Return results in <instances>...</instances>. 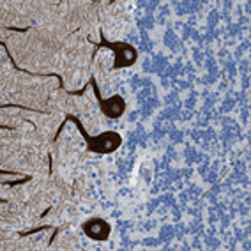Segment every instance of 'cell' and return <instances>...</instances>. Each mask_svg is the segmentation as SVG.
I'll return each instance as SVG.
<instances>
[{
  "label": "cell",
  "mask_w": 251,
  "mask_h": 251,
  "mask_svg": "<svg viewBox=\"0 0 251 251\" xmlns=\"http://www.w3.org/2000/svg\"><path fill=\"white\" fill-rule=\"evenodd\" d=\"M68 121H73L76 124L78 131H80V135L83 136V140L87 142V151L89 152H96V154H112L115 152L117 149L121 147L122 144V136L115 131H104L101 135L98 136H90L85 129H83V126H81L80 119L75 115H66Z\"/></svg>",
  "instance_id": "obj_1"
},
{
  "label": "cell",
  "mask_w": 251,
  "mask_h": 251,
  "mask_svg": "<svg viewBox=\"0 0 251 251\" xmlns=\"http://www.w3.org/2000/svg\"><path fill=\"white\" fill-rule=\"evenodd\" d=\"M94 46L96 50L104 46V48H110L115 53V62H113L112 69L129 68V66H133L136 62V58H138V51H136L135 46H131L129 43H124V41H121V43H110V41L104 39L103 32H101V43H98V45L94 43Z\"/></svg>",
  "instance_id": "obj_2"
},
{
  "label": "cell",
  "mask_w": 251,
  "mask_h": 251,
  "mask_svg": "<svg viewBox=\"0 0 251 251\" xmlns=\"http://www.w3.org/2000/svg\"><path fill=\"white\" fill-rule=\"evenodd\" d=\"M90 87L94 89V96H96V99H98L101 112H103L108 119H119V117H122V113L126 112V101L121 94L112 96L110 99H103L101 98V92H99L94 76H90Z\"/></svg>",
  "instance_id": "obj_3"
},
{
  "label": "cell",
  "mask_w": 251,
  "mask_h": 251,
  "mask_svg": "<svg viewBox=\"0 0 251 251\" xmlns=\"http://www.w3.org/2000/svg\"><path fill=\"white\" fill-rule=\"evenodd\" d=\"M81 230L92 241L103 242L108 241V237H110L112 225L108 223L106 220H103V218H90V220H87L85 223L81 225Z\"/></svg>",
  "instance_id": "obj_4"
},
{
  "label": "cell",
  "mask_w": 251,
  "mask_h": 251,
  "mask_svg": "<svg viewBox=\"0 0 251 251\" xmlns=\"http://www.w3.org/2000/svg\"><path fill=\"white\" fill-rule=\"evenodd\" d=\"M46 228H51V226H50V225H41V226H36V228L27 230V232H20L18 235H20V237H27V235H32V233L41 232V230H46Z\"/></svg>",
  "instance_id": "obj_5"
},
{
  "label": "cell",
  "mask_w": 251,
  "mask_h": 251,
  "mask_svg": "<svg viewBox=\"0 0 251 251\" xmlns=\"http://www.w3.org/2000/svg\"><path fill=\"white\" fill-rule=\"evenodd\" d=\"M28 180H32V175H25L22 179L11 180V182H5V184H7V186H20V184H25V182H28Z\"/></svg>",
  "instance_id": "obj_6"
},
{
  "label": "cell",
  "mask_w": 251,
  "mask_h": 251,
  "mask_svg": "<svg viewBox=\"0 0 251 251\" xmlns=\"http://www.w3.org/2000/svg\"><path fill=\"white\" fill-rule=\"evenodd\" d=\"M5 28H7V30H13V32H27L30 27H22V28L20 27H5Z\"/></svg>",
  "instance_id": "obj_7"
}]
</instances>
